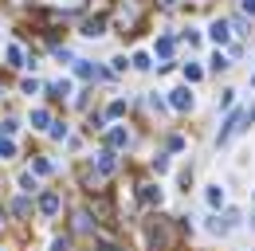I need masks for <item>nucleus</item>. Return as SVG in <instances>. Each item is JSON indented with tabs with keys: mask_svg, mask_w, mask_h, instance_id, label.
Segmentation results:
<instances>
[{
	"mask_svg": "<svg viewBox=\"0 0 255 251\" xmlns=\"http://www.w3.org/2000/svg\"><path fill=\"white\" fill-rule=\"evenodd\" d=\"M67 248H71L67 240H51V251H67Z\"/></svg>",
	"mask_w": 255,
	"mask_h": 251,
	"instance_id": "nucleus-30",
	"label": "nucleus"
},
{
	"mask_svg": "<svg viewBox=\"0 0 255 251\" xmlns=\"http://www.w3.org/2000/svg\"><path fill=\"white\" fill-rule=\"evenodd\" d=\"M204 204H208L212 212H220L224 204H228V192H224L220 185H208V188H204Z\"/></svg>",
	"mask_w": 255,
	"mask_h": 251,
	"instance_id": "nucleus-6",
	"label": "nucleus"
},
{
	"mask_svg": "<svg viewBox=\"0 0 255 251\" xmlns=\"http://www.w3.org/2000/svg\"><path fill=\"white\" fill-rule=\"evenodd\" d=\"M200 79H204V67H200V63H185V83H200Z\"/></svg>",
	"mask_w": 255,
	"mask_h": 251,
	"instance_id": "nucleus-13",
	"label": "nucleus"
},
{
	"mask_svg": "<svg viewBox=\"0 0 255 251\" xmlns=\"http://www.w3.org/2000/svg\"><path fill=\"white\" fill-rule=\"evenodd\" d=\"M208 39H212L216 47H228V43H232V24H228L224 16H216V20L208 24Z\"/></svg>",
	"mask_w": 255,
	"mask_h": 251,
	"instance_id": "nucleus-2",
	"label": "nucleus"
},
{
	"mask_svg": "<svg viewBox=\"0 0 255 251\" xmlns=\"http://www.w3.org/2000/svg\"><path fill=\"white\" fill-rule=\"evenodd\" d=\"M252 204H255V188H252Z\"/></svg>",
	"mask_w": 255,
	"mask_h": 251,
	"instance_id": "nucleus-33",
	"label": "nucleus"
},
{
	"mask_svg": "<svg viewBox=\"0 0 255 251\" xmlns=\"http://www.w3.org/2000/svg\"><path fill=\"white\" fill-rule=\"evenodd\" d=\"M252 83H255V75H252Z\"/></svg>",
	"mask_w": 255,
	"mask_h": 251,
	"instance_id": "nucleus-34",
	"label": "nucleus"
},
{
	"mask_svg": "<svg viewBox=\"0 0 255 251\" xmlns=\"http://www.w3.org/2000/svg\"><path fill=\"white\" fill-rule=\"evenodd\" d=\"M83 35H87V39L106 35V16H91V20H83Z\"/></svg>",
	"mask_w": 255,
	"mask_h": 251,
	"instance_id": "nucleus-7",
	"label": "nucleus"
},
{
	"mask_svg": "<svg viewBox=\"0 0 255 251\" xmlns=\"http://www.w3.org/2000/svg\"><path fill=\"white\" fill-rule=\"evenodd\" d=\"M4 59H8V67H28V55H24L20 43H8L4 47Z\"/></svg>",
	"mask_w": 255,
	"mask_h": 251,
	"instance_id": "nucleus-9",
	"label": "nucleus"
},
{
	"mask_svg": "<svg viewBox=\"0 0 255 251\" xmlns=\"http://www.w3.org/2000/svg\"><path fill=\"white\" fill-rule=\"evenodd\" d=\"M149 110H157V114H161V110H169V102H165L161 94H149Z\"/></svg>",
	"mask_w": 255,
	"mask_h": 251,
	"instance_id": "nucleus-26",
	"label": "nucleus"
},
{
	"mask_svg": "<svg viewBox=\"0 0 255 251\" xmlns=\"http://www.w3.org/2000/svg\"><path fill=\"white\" fill-rule=\"evenodd\" d=\"M240 8H244V16H255V0H240Z\"/></svg>",
	"mask_w": 255,
	"mask_h": 251,
	"instance_id": "nucleus-29",
	"label": "nucleus"
},
{
	"mask_svg": "<svg viewBox=\"0 0 255 251\" xmlns=\"http://www.w3.org/2000/svg\"><path fill=\"white\" fill-rule=\"evenodd\" d=\"M129 67H133V71H149V67H153V63H149V51H133V55H129Z\"/></svg>",
	"mask_w": 255,
	"mask_h": 251,
	"instance_id": "nucleus-12",
	"label": "nucleus"
},
{
	"mask_svg": "<svg viewBox=\"0 0 255 251\" xmlns=\"http://www.w3.org/2000/svg\"><path fill=\"white\" fill-rule=\"evenodd\" d=\"M204 232H208V236H224V228H220V216H208V220H204Z\"/></svg>",
	"mask_w": 255,
	"mask_h": 251,
	"instance_id": "nucleus-21",
	"label": "nucleus"
},
{
	"mask_svg": "<svg viewBox=\"0 0 255 251\" xmlns=\"http://www.w3.org/2000/svg\"><path fill=\"white\" fill-rule=\"evenodd\" d=\"M122 114H126V98H114V102L106 106V118H110V122H118Z\"/></svg>",
	"mask_w": 255,
	"mask_h": 251,
	"instance_id": "nucleus-14",
	"label": "nucleus"
},
{
	"mask_svg": "<svg viewBox=\"0 0 255 251\" xmlns=\"http://www.w3.org/2000/svg\"><path fill=\"white\" fill-rule=\"evenodd\" d=\"M51 55H55V59L63 63V67H67V63H75V55H71V51H67V47H55V51H51Z\"/></svg>",
	"mask_w": 255,
	"mask_h": 251,
	"instance_id": "nucleus-28",
	"label": "nucleus"
},
{
	"mask_svg": "<svg viewBox=\"0 0 255 251\" xmlns=\"http://www.w3.org/2000/svg\"><path fill=\"white\" fill-rule=\"evenodd\" d=\"M114 169H118V157H114V149H102L95 161V177L98 181H106V177H114Z\"/></svg>",
	"mask_w": 255,
	"mask_h": 251,
	"instance_id": "nucleus-3",
	"label": "nucleus"
},
{
	"mask_svg": "<svg viewBox=\"0 0 255 251\" xmlns=\"http://www.w3.org/2000/svg\"><path fill=\"white\" fill-rule=\"evenodd\" d=\"M153 51H157L161 59H169V55H173V35H161V39H157V47H153Z\"/></svg>",
	"mask_w": 255,
	"mask_h": 251,
	"instance_id": "nucleus-15",
	"label": "nucleus"
},
{
	"mask_svg": "<svg viewBox=\"0 0 255 251\" xmlns=\"http://www.w3.org/2000/svg\"><path fill=\"white\" fill-rule=\"evenodd\" d=\"M20 91H24L28 98H32V94H39L43 87H39V79H24V83H20Z\"/></svg>",
	"mask_w": 255,
	"mask_h": 251,
	"instance_id": "nucleus-22",
	"label": "nucleus"
},
{
	"mask_svg": "<svg viewBox=\"0 0 255 251\" xmlns=\"http://www.w3.org/2000/svg\"><path fill=\"white\" fill-rule=\"evenodd\" d=\"M16 129H20V122H16V118H4V122H0V133H4V137H12Z\"/></svg>",
	"mask_w": 255,
	"mask_h": 251,
	"instance_id": "nucleus-23",
	"label": "nucleus"
},
{
	"mask_svg": "<svg viewBox=\"0 0 255 251\" xmlns=\"http://www.w3.org/2000/svg\"><path fill=\"white\" fill-rule=\"evenodd\" d=\"M228 67H232V63H228V55H224V51H216V55L208 59V71H228Z\"/></svg>",
	"mask_w": 255,
	"mask_h": 251,
	"instance_id": "nucleus-18",
	"label": "nucleus"
},
{
	"mask_svg": "<svg viewBox=\"0 0 255 251\" xmlns=\"http://www.w3.org/2000/svg\"><path fill=\"white\" fill-rule=\"evenodd\" d=\"M59 208H63V196L59 192H43L39 196V216H55Z\"/></svg>",
	"mask_w": 255,
	"mask_h": 251,
	"instance_id": "nucleus-5",
	"label": "nucleus"
},
{
	"mask_svg": "<svg viewBox=\"0 0 255 251\" xmlns=\"http://www.w3.org/2000/svg\"><path fill=\"white\" fill-rule=\"evenodd\" d=\"M28 122H32V129H47V126H51V110H43V106H35Z\"/></svg>",
	"mask_w": 255,
	"mask_h": 251,
	"instance_id": "nucleus-10",
	"label": "nucleus"
},
{
	"mask_svg": "<svg viewBox=\"0 0 255 251\" xmlns=\"http://www.w3.org/2000/svg\"><path fill=\"white\" fill-rule=\"evenodd\" d=\"M252 232H255V208H252Z\"/></svg>",
	"mask_w": 255,
	"mask_h": 251,
	"instance_id": "nucleus-32",
	"label": "nucleus"
},
{
	"mask_svg": "<svg viewBox=\"0 0 255 251\" xmlns=\"http://www.w3.org/2000/svg\"><path fill=\"white\" fill-rule=\"evenodd\" d=\"M169 169H173V161H169L165 153H157V157H153V173H157V177H165Z\"/></svg>",
	"mask_w": 255,
	"mask_h": 251,
	"instance_id": "nucleus-17",
	"label": "nucleus"
},
{
	"mask_svg": "<svg viewBox=\"0 0 255 251\" xmlns=\"http://www.w3.org/2000/svg\"><path fill=\"white\" fill-rule=\"evenodd\" d=\"M106 141H110V149H126V145H129V129H126V126H110Z\"/></svg>",
	"mask_w": 255,
	"mask_h": 251,
	"instance_id": "nucleus-8",
	"label": "nucleus"
},
{
	"mask_svg": "<svg viewBox=\"0 0 255 251\" xmlns=\"http://www.w3.org/2000/svg\"><path fill=\"white\" fill-rule=\"evenodd\" d=\"M216 106H220V110H232V106H236V91H220Z\"/></svg>",
	"mask_w": 255,
	"mask_h": 251,
	"instance_id": "nucleus-20",
	"label": "nucleus"
},
{
	"mask_svg": "<svg viewBox=\"0 0 255 251\" xmlns=\"http://www.w3.org/2000/svg\"><path fill=\"white\" fill-rule=\"evenodd\" d=\"M137 200L149 204V208H161V204H165V188L161 185H141L137 188Z\"/></svg>",
	"mask_w": 255,
	"mask_h": 251,
	"instance_id": "nucleus-4",
	"label": "nucleus"
},
{
	"mask_svg": "<svg viewBox=\"0 0 255 251\" xmlns=\"http://www.w3.org/2000/svg\"><path fill=\"white\" fill-rule=\"evenodd\" d=\"M32 173H35V177H51V173H55V165H51L47 157H35V161H32Z\"/></svg>",
	"mask_w": 255,
	"mask_h": 251,
	"instance_id": "nucleus-11",
	"label": "nucleus"
},
{
	"mask_svg": "<svg viewBox=\"0 0 255 251\" xmlns=\"http://www.w3.org/2000/svg\"><path fill=\"white\" fill-rule=\"evenodd\" d=\"M28 208H32V204H28V196H20V200L12 204V212H16V216H28Z\"/></svg>",
	"mask_w": 255,
	"mask_h": 251,
	"instance_id": "nucleus-27",
	"label": "nucleus"
},
{
	"mask_svg": "<svg viewBox=\"0 0 255 251\" xmlns=\"http://www.w3.org/2000/svg\"><path fill=\"white\" fill-rule=\"evenodd\" d=\"M47 133H51L55 141H63V137H67V126L63 122H51V126H47Z\"/></svg>",
	"mask_w": 255,
	"mask_h": 251,
	"instance_id": "nucleus-24",
	"label": "nucleus"
},
{
	"mask_svg": "<svg viewBox=\"0 0 255 251\" xmlns=\"http://www.w3.org/2000/svg\"><path fill=\"white\" fill-rule=\"evenodd\" d=\"M20 188H24V192H35V173H20Z\"/></svg>",
	"mask_w": 255,
	"mask_h": 251,
	"instance_id": "nucleus-25",
	"label": "nucleus"
},
{
	"mask_svg": "<svg viewBox=\"0 0 255 251\" xmlns=\"http://www.w3.org/2000/svg\"><path fill=\"white\" fill-rule=\"evenodd\" d=\"M47 91L55 94V98H67V94H71V79H59V83H51Z\"/></svg>",
	"mask_w": 255,
	"mask_h": 251,
	"instance_id": "nucleus-19",
	"label": "nucleus"
},
{
	"mask_svg": "<svg viewBox=\"0 0 255 251\" xmlns=\"http://www.w3.org/2000/svg\"><path fill=\"white\" fill-rule=\"evenodd\" d=\"M169 106H173V110H181V114L196 106V94H192L189 83H185V87H173V91H169Z\"/></svg>",
	"mask_w": 255,
	"mask_h": 251,
	"instance_id": "nucleus-1",
	"label": "nucleus"
},
{
	"mask_svg": "<svg viewBox=\"0 0 255 251\" xmlns=\"http://www.w3.org/2000/svg\"><path fill=\"white\" fill-rule=\"evenodd\" d=\"M8 157H16V141L0 133V161H8Z\"/></svg>",
	"mask_w": 255,
	"mask_h": 251,
	"instance_id": "nucleus-16",
	"label": "nucleus"
},
{
	"mask_svg": "<svg viewBox=\"0 0 255 251\" xmlns=\"http://www.w3.org/2000/svg\"><path fill=\"white\" fill-rule=\"evenodd\" d=\"M161 4H165V8H177V0H161Z\"/></svg>",
	"mask_w": 255,
	"mask_h": 251,
	"instance_id": "nucleus-31",
	"label": "nucleus"
}]
</instances>
